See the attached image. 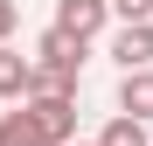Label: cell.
Here are the masks:
<instances>
[{
  "label": "cell",
  "instance_id": "obj_2",
  "mask_svg": "<svg viewBox=\"0 0 153 146\" xmlns=\"http://www.w3.org/2000/svg\"><path fill=\"white\" fill-rule=\"evenodd\" d=\"M105 14H111V0H56V28L76 35V42L105 35Z\"/></svg>",
  "mask_w": 153,
  "mask_h": 146
},
{
  "label": "cell",
  "instance_id": "obj_9",
  "mask_svg": "<svg viewBox=\"0 0 153 146\" xmlns=\"http://www.w3.org/2000/svg\"><path fill=\"white\" fill-rule=\"evenodd\" d=\"M14 21H21V7H14V0H0V42L14 35Z\"/></svg>",
  "mask_w": 153,
  "mask_h": 146
},
{
  "label": "cell",
  "instance_id": "obj_7",
  "mask_svg": "<svg viewBox=\"0 0 153 146\" xmlns=\"http://www.w3.org/2000/svg\"><path fill=\"white\" fill-rule=\"evenodd\" d=\"M97 146H153L146 139V118H132V111H118L105 132H97Z\"/></svg>",
  "mask_w": 153,
  "mask_h": 146
},
{
  "label": "cell",
  "instance_id": "obj_3",
  "mask_svg": "<svg viewBox=\"0 0 153 146\" xmlns=\"http://www.w3.org/2000/svg\"><path fill=\"white\" fill-rule=\"evenodd\" d=\"M111 56H118V70H146L153 63V21H125L111 35Z\"/></svg>",
  "mask_w": 153,
  "mask_h": 146
},
{
  "label": "cell",
  "instance_id": "obj_1",
  "mask_svg": "<svg viewBox=\"0 0 153 146\" xmlns=\"http://www.w3.org/2000/svg\"><path fill=\"white\" fill-rule=\"evenodd\" d=\"M28 111H35V125H42L49 146H70V139H76V97L42 90V97H28Z\"/></svg>",
  "mask_w": 153,
  "mask_h": 146
},
{
  "label": "cell",
  "instance_id": "obj_10",
  "mask_svg": "<svg viewBox=\"0 0 153 146\" xmlns=\"http://www.w3.org/2000/svg\"><path fill=\"white\" fill-rule=\"evenodd\" d=\"M70 146H84V139H70ZM91 146H97V139H91Z\"/></svg>",
  "mask_w": 153,
  "mask_h": 146
},
{
  "label": "cell",
  "instance_id": "obj_4",
  "mask_svg": "<svg viewBox=\"0 0 153 146\" xmlns=\"http://www.w3.org/2000/svg\"><path fill=\"white\" fill-rule=\"evenodd\" d=\"M28 90H35V56L0 42V97H28Z\"/></svg>",
  "mask_w": 153,
  "mask_h": 146
},
{
  "label": "cell",
  "instance_id": "obj_6",
  "mask_svg": "<svg viewBox=\"0 0 153 146\" xmlns=\"http://www.w3.org/2000/svg\"><path fill=\"white\" fill-rule=\"evenodd\" d=\"M0 146H49L42 125H35V111H7L0 118Z\"/></svg>",
  "mask_w": 153,
  "mask_h": 146
},
{
  "label": "cell",
  "instance_id": "obj_5",
  "mask_svg": "<svg viewBox=\"0 0 153 146\" xmlns=\"http://www.w3.org/2000/svg\"><path fill=\"white\" fill-rule=\"evenodd\" d=\"M118 111L153 118V63H146V70H125V77H118Z\"/></svg>",
  "mask_w": 153,
  "mask_h": 146
},
{
  "label": "cell",
  "instance_id": "obj_8",
  "mask_svg": "<svg viewBox=\"0 0 153 146\" xmlns=\"http://www.w3.org/2000/svg\"><path fill=\"white\" fill-rule=\"evenodd\" d=\"M111 7H118L125 21H153V0H111Z\"/></svg>",
  "mask_w": 153,
  "mask_h": 146
}]
</instances>
